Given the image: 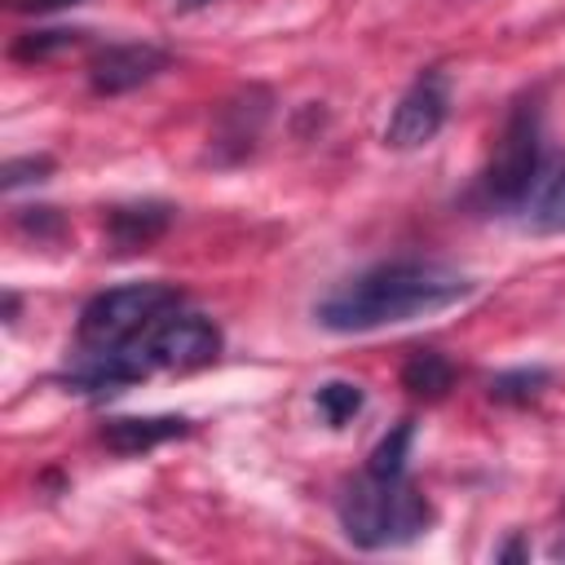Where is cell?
Here are the masks:
<instances>
[{
	"instance_id": "cell-1",
	"label": "cell",
	"mask_w": 565,
	"mask_h": 565,
	"mask_svg": "<svg viewBox=\"0 0 565 565\" xmlns=\"http://www.w3.org/2000/svg\"><path fill=\"white\" fill-rule=\"evenodd\" d=\"M472 296V278L441 260H384L335 291H327L313 305V318L327 331H375L393 322H411L437 309H450L455 300Z\"/></svg>"
},
{
	"instance_id": "cell-2",
	"label": "cell",
	"mask_w": 565,
	"mask_h": 565,
	"mask_svg": "<svg viewBox=\"0 0 565 565\" xmlns=\"http://www.w3.org/2000/svg\"><path fill=\"white\" fill-rule=\"evenodd\" d=\"M340 525L349 534V543L358 547H397V543H411L428 530L433 521V508L428 499L406 481V477H371L362 472L358 481H349L340 490Z\"/></svg>"
},
{
	"instance_id": "cell-3",
	"label": "cell",
	"mask_w": 565,
	"mask_h": 565,
	"mask_svg": "<svg viewBox=\"0 0 565 565\" xmlns=\"http://www.w3.org/2000/svg\"><path fill=\"white\" fill-rule=\"evenodd\" d=\"M177 305H181V291L172 282H124V287H110V291L93 296L79 309L75 340H79L84 353L128 344L141 331H150Z\"/></svg>"
},
{
	"instance_id": "cell-4",
	"label": "cell",
	"mask_w": 565,
	"mask_h": 565,
	"mask_svg": "<svg viewBox=\"0 0 565 565\" xmlns=\"http://www.w3.org/2000/svg\"><path fill=\"white\" fill-rule=\"evenodd\" d=\"M539 146H543V128H539V110L525 102L512 110L508 128H503V141L481 177V194L490 207H516L530 185H534V172H539Z\"/></svg>"
},
{
	"instance_id": "cell-5",
	"label": "cell",
	"mask_w": 565,
	"mask_h": 565,
	"mask_svg": "<svg viewBox=\"0 0 565 565\" xmlns=\"http://www.w3.org/2000/svg\"><path fill=\"white\" fill-rule=\"evenodd\" d=\"M446 115H450V79H446V71L433 66V71L415 75V84L397 97V106L384 124V146L388 150H419L441 132Z\"/></svg>"
},
{
	"instance_id": "cell-6",
	"label": "cell",
	"mask_w": 565,
	"mask_h": 565,
	"mask_svg": "<svg viewBox=\"0 0 565 565\" xmlns=\"http://www.w3.org/2000/svg\"><path fill=\"white\" fill-rule=\"evenodd\" d=\"M141 344H146L150 366L194 371L221 353V331L203 313H172V318L163 313L150 331H141Z\"/></svg>"
},
{
	"instance_id": "cell-7",
	"label": "cell",
	"mask_w": 565,
	"mask_h": 565,
	"mask_svg": "<svg viewBox=\"0 0 565 565\" xmlns=\"http://www.w3.org/2000/svg\"><path fill=\"white\" fill-rule=\"evenodd\" d=\"M163 66H168V53L154 44H106L88 62V84L102 97H119V93L150 84Z\"/></svg>"
},
{
	"instance_id": "cell-8",
	"label": "cell",
	"mask_w": 565,
	"mask_h": 565,
	"mask_svg": "<svg viewBox=\"0 0 565 565\" xmlns=\"http://www.w3.org/2000/svg\"><path fill=\"white\" fill-rule=\"evenodd\" d=\"M265 119H269V93H265V88H243L238 97H230V102L221 106V115H216V132H212V150H216V159H221V163L243 159V154L256 146Z\"/></svg>"
},
{
	"instance_id": "cell-9",
	"label": "cell",
	"mask_w": 565,
	"mask_h": 565,
	"mask_svg": "<svg viewBox=\"0 0 565 565\" xmlns=\"http://www.w3.org/2000/svg\"><path fill=\"white\" fill-rule=\"evenodd\" d=\"M185 433H190V424L181 415H115V419H106L102 441L115 455H141V450H154Z\"/></svg>"
},
{
	"instance_id": "cell-10",
	"label": "cell",
	"mask_w": 565,
	"mask_h": 565,
	"mask_svg": "<svg viewBox=\"0 0 565 565\" xmlns=\"http://www.w3.org/2000/svg\"><path fill=\"white\" fill-rule=\"evenodd\" d=\"M172 221V207L163 203H128V207H115L106 216V238L115 252H137V247H150Z\"/></svg>"
},
{
	"instance_id": "cell-11",
	"label": "cell",
	"mask_w": 565,
	"mask_h": 565,
	"mask_svg": "<svg viewBox=\"0 0 565 565\" xmlns=\"http://www.w3.org/2000/svg\"><path fill=\"white\" fill-rule=\"evenodd\" d=\"M450 384H455V366H450V358L437 353V349H419V353H411L406 366H402V388L415 393V397L437 402V397L450 393Z\"/></svg>"
},
{
	"instance_id": "cell-12",
	"label": "cell",
	"mask_w": 565,
	"mask_h": 565,
	"mask_svg": "<svg viewBox=\"0 0 565 565\" xmlns=\"http://www.w3.org/2000/svg\"><path fill=\"white\" fill-rule=\"evenodd\" d=\"M411 437H415V424H411V419H402L397 428H388V433L375 441V450H371V459H366V472H371V477H384V481L406 477Z\"/></svg>"
},
{
	"instance_id": "cell-13",
	"label": "cell",
	"mask_w": 565,
	"mask_h": 565,
	"mask_svg": "<svg viewBox=\"0 0 565 565\" xmlns=\"http://www.w3.org/2000/svg\"><path fill=\"white\" fill-rule=\"evenodd\" d=\"M547 384H552V375H547L543 366H516V371H503V375L490 380V397H494V402L525 406V402H534Z\"/></svg>"
},
{
	"instance_id": "cell-14",
	"label": "cell",
	"mask_w": 565,
	"mask_h": 565,
	"mask_svg": "<svg viewBox=\"0 0 565 565\" xmlns=\"http://www.w3.org/2000/svg\"><path fill=\"white\" fill-rule=\"evenodd\" d=\"M358 411H362V388H358V384L331 380V384L318 388V415H322L331 428H344Z\"/></svg>"
},
{
	"instance_id": "cell-15",
	"label": "cell",
	"mask_w": 565,
	"mask_h": 565,
	"mask_svg": "<svg viewBox=\"0 0 565 565\" xmlns=\"http://www.w3.org/2000/svg\"><path fill=\"white\" fill-rule=\"evenodd\" d=\"M71 44H79V31L53 26V31H26V35H18L9 53H13L18 62H44V57H53V53L71 49Z\"/></svg>"
},
{
	"instance_id": "cell-16",
	"label": "cell",
	"mask_w": 565,
	"mask_h": 565,
	"mask_svg": "<svg viewBox=\"0 0 565 565\" xmlns=\"http://www.w3.org/2000/svg\"><path fill=\"white\" fill-rule=\"evenodd\" d=\"M534 230L539 234H565V168L539 194V203H534Z\"/></svg>"
},
{
	"instance_id": "cell-17",
	"label": "cell",
	"mask_w": 565,
	"mask_h": 565,
	"mask_svg": "<svg viewBox=\"0 0 565 565\" xmlns=\"http://www.w3.org/2000/svg\"><path fill=\"white\" fill-rule=\"evenodd\" d=\"M49 172H53V159H49V154L9 159V163H4V172H0V185H4V190H18V185H26V181H44Z\"/></svg>"
},
{
	"instance_id": "cell-18",
	"label": "cell",
	"mask_w": 565,
	"mask_h": 565,
	"mask_svg": "<svg viewBox=\"0 0 565 565\" xmlns=\"http://www.w3.org/2000/svg\"><path fill=\"white\" fill-rule=\"evenodd\" d=\"M18 230L22 234H31V238H62V216H57V207H18Z\"/></svg>"
},
{
	"instance_id": "cell-19",
	"label": "cell",
	"mask_w": 565,
	"mask_h": 565,
	"mask_svg": "<svg viewBox=\"0 0 565 565\" xmlns=\"http://www.w3.org/2000/svg\"><path fill=\"white\" fill-rule=\"evenodd\" d=\"M62 4H79V0H9V9H18V13H49Z\"/></svg>"
},
{
	"instance_id": "cell-20",
	"label": "cell",
	"mask_w": 565,
	"mask_h": 565,
	"mask_svg": "<svg viewBox=\"0 0 565 565\" xmlns=\"http://www.w3.org/2000/svg\"><path fill=\"white\" fill-rule=\"evenodd\" d=\"M530 556V547H525V539H508L499 552H494V561H525Z\"/></svg>"
},
{
	"instance_id": "cell-21",
	"label": "cell",
	"mask_w": 565,
	"mask_h": 565,
	"mask_svg": "<svg viewBox=\"0 0 565 565\" xmlns=\"http://www.w3.org/2000/svg\"><path fill=\"white\" fill-rule=\"evenodd\" d=\"M185 9H199V4H212V0H181Z\"/></svg>"
}]
</instances>
